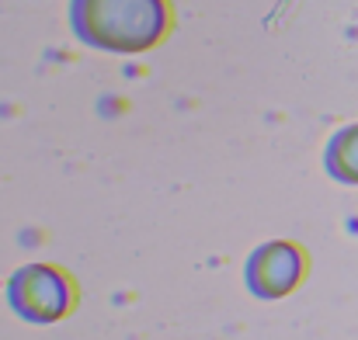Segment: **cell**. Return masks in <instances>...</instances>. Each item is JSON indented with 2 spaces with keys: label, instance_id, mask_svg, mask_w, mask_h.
I'll list each match as a JSON object with an SVG mask.
<instances>
[{
  "label": "cell",
  "instance_id": "cell-1",
  "mask_svg": "<svg viewBox=\"0 0 358 340\" xmlns=\"http://www.w3.org/2000/svg\"><path fill=\"white\" fill-rule=\"evenodd\" d=\"M77 38L105 52H146L171 28L167 0H70Z\"/></svg>",
  "mask_w": 358,
  "mask_h": 340
},
{
  "label": "cell",
  "instance_id": "cell-2",
  "mask_svg": "<svg viewBox=\"0 0 358 340\" xmlns=\"http://www.w3.org/2000/svg\"><path fill=\"white\" fill-rule=\"evenodd\" d=\"M7 302L28 323H52V320L70 313L73 288H70V278L63 271H56L49 264H28L10 278Z\"/></svg>",
  "mask_w": 358,
  "mask_h": 340
},
{
  "label": "cell",
  "instance_id": "cell-3",
  "mask_svg": "<svg viewBox=\"0 0 358 340\" xmlns=\"http://www.w3.org/2000/svg\"><path fill=\"white\" fill-rule=\"evenodd\" d=\"M299 278H303V253L292 243H282V239L264 243L247 260V285L261 299H278L292 292Z\"/></svg>",
  "mask_w": 358,
  "mask_h": 340
},
{
  "label": "cell",
  "instance_id": "cell-4",
  "mask_svg": "<svg viewBox=\"0 0 358 340\" xmlns=\"http://www.w3.org/2000/svg\"><path fill=\"white\" fill-rule=\"evenodd\" d=\"M327 170L334 181L358 184V125L341 128L327 146Z\"/></svg>",
  "mask_w": 358,
  "mask_h": 340
}]
</instances>
